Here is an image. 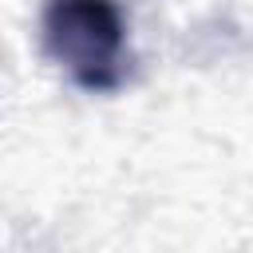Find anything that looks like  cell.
Segmentation results:
<instances>
[{
  "mask_svg": "<svg viewBox=\"0 0 253 253\" xmlns=\"http://www.w3.org/2000/svg\"><path fill=\"white\" fill-rule=\"evenodd\" d=\"M47 59L83 91H119L130 67L126 20L115 0H47L40 16Z\"/></svg>",
  "mask_w": 253,
  "mask_h": 253,
  "instance_id": "obj_1",
  "label": "cell"
}]
</instances>
